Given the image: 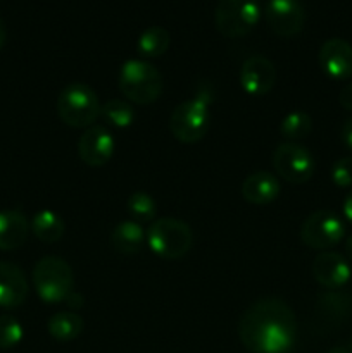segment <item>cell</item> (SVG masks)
Returning a JSON list of instances; mask_svg holds the SVG:
<instances>
[{
  "mask_svg": "<svg viewBox=\"0 0 352 353\" xmlns=\"http://www.w3.org/2000/svg\"><path fill=\"white\" fill-rule=\"evenodd\" d=\"M242 345L252 353H289L297 341V317L280 299H261L238 321Z\"/></svg>",
  "mask_w": 352,
  "mask_h": 353,
  "instance_id": "1",
  "label": "cell"
},
{
  "mask_svg": "<svg viewBox=\"0 0 352 353\" xmlns=\"http://www.w3.org/2000/svg\"><path fill=\"white\" fill-rule=\"evenodd\" d=\"M211 103L213 92L202 86L195 97L176 105L169 116V131L173 137L186 145L202 140L211 126Z\"/></svg>",
  "mask_w": 352,
  "mask_h": 353,
  "instance_id": "2",
  "label": "cell"
},
{
  "mask_svg": "<svg viewBox=\"0 0 352 353\" xmlns=\"http://www.w3.org/2000/svg\"><path fill=\"white\" fill-rule=\"evenodd\" d=\"M117 85L128 102L148 105L161 97L162 76L159 69L145 59H130L121 65Z\"/></svg>",
  "mask_w": 352,
  "mask_h": 353,
  "instance_id": "3",
  "label": "cell"
},
{
  "mask_svg": "<svg viewBox=\"0 0 352 353\" xmlns=\"http://www.w3.org/2000/svg\"><path fill=\"white\" fill-rule=\"evenodd\" d=\"M147 243L157 257L164 261H179L192 248V228L182 219L161 217L148 224Z\"/></svg>",
  "mask_w": 352,
  "mask_h": 353,
  "instance_id": "4",
  "label": "cell"
},
{
  "mask_svg": "<svg viewBox=\"0 0 352 353\" xmlns=\"http://www.w3.org/2000/svg\"><path fill=\"white\" fill-rule=\"evenodd\" d=\"M33 286L41 302L62 303L75 292V272L64 259L48 255L33 268Z\"/></svg>",
  "mask_w": 352,
  "mask_h": 353,
  "instance_id": "5",
  "label": "cell"
},
{
  "mask_svg": "<svg viewBox=\"0 0 352 353\" xmlns=\"http://www.w3.org/2000/svg\"><path fill=\"white\" fill-rule=\"evenodd\" d=\"M99 97L85 83H69L57 97V114L71 128H90L100 117Z\"/></svg>",
  "mask_w": 352,
  "mask_h": 353,
  "instance_id": "6",
  "label": "cell"
},
{
  "mask_svg": "<svg viewBox=\"0 0 352 353\" xmlns=\"http://www.w3.org/2000/svg\"><path fill=\"white\" fill-rule=\"evenodd\" d=\"M261 17L259 0H217L214 9L216 30L226 38H240L251 33Z\"/></svg>",
  "mask_w": 352,
  "mask_h": 353,
  "instance_id": "7",
  "label": "cell"
},
{
  "mask_svg": "<svg viewBox=\"0 0 352 353\" xmlns=\"http://www.w3.org/2000/svg\"><path fill=\"white\" fill-rule=\"evenodd\" d=\"M273 168L276 174L286 183L304 185L316 172V161L307 147L286 141V143L278 145L273 154Z\"/></svg>",
  "mask_w": 352,
  "mask_h": 353,
  "instance_id": "8",
  "label": "cell"
},
{
  "mask_svg": "<svg viewBox=\"0 0 352 353\" xmlns=\"http://www.w3.org/2000/svg\"><path fill=\"white\" fill-rule=\"evenodd\" d=\"M344 236V221L331 210H316L309 214L300 226V240L313 250H326L335 247Z\"/></svg>",
  "mask_w": 352,
  "mask_h": 353,
  "instance_id": "9",
  "label": "cell"
},
{
  "mask_svg": "<svg viewBox=\"0 0 352 353\" xmlns=\"http://www.w3.org/2000/svg\"><path fill=\"white\" fill-rule=\"evenodd\" d=\"M116 141L113 133L102 124L86 128L78 140V155L90 168H102L113 159Z\"/></svg>",
  "mask_w": 352,
  "mask_h": 353,
  "instance_id": "10",
  "label": "cell"
},
{
  "mask_svg": "<svg viewBox=\"0 0 352 353\" xmlns=\"http://www.w3.org/2000/svg\"><path fill=\"white\" fill-rule=\"evenodd\" d=\"M266 19L278 37H295L306 23V10L300 0H268Z\"/></svg>",
  "mask_w": 352,
  "mask_h": 353,
  "instance_id": "11",
  "label": "cell"
},
{
  "mask_svg": "<svg viewBox=\"0 0 352 353\" xmlns=\"http://www.w3.org/2000/svg\"><path fill=\"white\" fill-rule=\"evenodd\" d=\"M240 86L251 97H264L273 90L276 81L275 64L264 55H251L240 69Z\"/></svg>",
  "mask_w": 352,
  "mask_h": 353,
  "instance_id": "12",
  "label": "cell"
},
{
  "mask_svg": "<svg viewBox=\"0 0 352 353\" xmlns=\"http://www.w3.org/2000/svg\"><path fill=\"white\" fill-rule=\"evenodd\" d=\"M317 62L328 78L349 79L352 76V45L342 38H330L321 45Z\"/></svg>",
  "mask_w": 352,
  "mask_h": 353,
  "instance_id": "13",
  "label": "cell"
},
{
  "mask_svg": "<svg viewBox=\"0 0 352 353\" xmlns=\"http://www.w3.org/2000/svg\"><path fill=\"white\" fill-rule=\"evenodd\" d=\"M311 271H313L314 279L328 290H337L345 286L352 274L347 259L337 252H323V254L317 255L314 259Z\"/></svg>",
  "mask_w": 352,
  "mask_h": 353,
  "instance_id": "14",
  "label": "cell"
},
{
  "mask_svg": "<svg viewBox=\"0 0 352 353\" xmlns=\"http://www.w3.org/2000/svg\"><path fill=\"white\" fill-rule=\"evenodd\" d=\"M28 279L23 269L12 262L0 261V307L16 309L28 299Z\"/></svg>",
  "mask_w": 352,
  "mask_h": 353,
  "instance_id": "15",
  "label": "cell"
},
{
  "mask_svg": "<svg viewBox=\"0 0 352 353\" xmlns=\"http://www.w3.org/2000/svg\"><path fill=\"white\" fill-rule=\"evenodd\" d=\"M280 192L278 179L268 171L252 172L242 183V196L252 205H269L278 199Z\"/></svg>",
  "mask_w": 352,
  "mask_h": 353,
  "instance_id": "16",
  "label": "cell"
},
{
  "mask_svg": "<svg viewBox=\"0 0 352 353\" xmlns=\"http://www.w3.org/2000/svg\"><path fill=\"white\" fill-rule=\"evenodd\" d=\"M30 230L28 217L21 210H0V250L10 252L23 247Z\"/></svg>",
  "mask_w": 352,
  "mask_h": 353,
  "instance_id": "17",
  "label": "cell"
},
{
  "mask_svg": "<svg viewBox=\"0 0 352 353\" xmlns=\"http://www.w3.org/2000/svg\"><path fill=\"white\" fill-rule=\"evenodd\" d=\"M109 243L117 254L123 255H133L144 248L147 243V231L141 228L140 223L133 219L121 221L116 224L113 231H110Z\"/></svg>",
  "mask_w": 352,
  "mask_h": 353,
  "instance_id": "18",
  "label": "cell"
},
{
  "mask_svg": "<svg viewBox=\"0 0 352 353\" xmlns=\"http://www.w3.org/2000/svg\"><path fill=\"white\" fill-rule=\"evenodd\" d=\"M35 236L43 243H55L61 240L66 233V224L62 217L54 210H40L33 216L30 224Z\"/></svg>",
  "mask_w": 352,
  "mask_h": 353,
  "instance_id": "19",
  "label": "cell"
},
{
  "mask_svg": "<svg viewBox=\"0 0 352 353\" xmlns=\"http://www.w3.org/2000/svg\"><path fill=\"white\" fill-rule=\"evenodd\" d=\"M83 326V319L76 312H57L47 323L48 334L61 343L76 340L81 334Z\"/></svg>",
  "mask_w": 352,
  "mask_h": 353,
  "instance_id": "20",
  "label": "cell"
},
{
  "mask_svg": "<svg viewBox=\"0 0 352 353\" xmlns=\"http://www.w3.org/2000/svg\"><path fill=\"white\" fill-rule=\"evenodd\" d=\"M171 43V34L162 26H150L138 37L137 52L144 59L161 57L168 52Z\"/></svg>",
  "mask_w": 352,
  "mask_h": 353,
  "instance_id": "21",
  "label": "cell"
},
{
  "mask_svg": "<svg viewBox=\"0 0 352 353\" xmlns=\"http://www.w3.org/2000/svg\"><path fill=\"white\" fill-rule=\"evenodd\" d=\"M100 117L106 121L109 126L119 128H130L137 119V112H135L133 105L128 100L121 99H110L106 103L100 105Z\"/></svg>",
  "mask_w": 352,
  "mask_h": 353,
  "instance_id": "22",
  "label": "cell"
},
{
  "mask_svg": "<svg viewBox=\"0 0 352 353\" xmlns=\"http://www.w3.org/2000/svg\"><path fill=\"white\" fill-rule=\"evenodd\" d=\"M311 131H313V119L309 114L302 112V110H292L280 123V134L293 143L309 137Z\"/></svg>",
  "mask_w": 352,
  "mask_h": 353,
  "instance_id": "23",
  "label": "cell"
},
{
  "mask_svg": "<svg viewBox=\"0 0 352 353\" xmlns=\"http://www.w3.org/2000/svg\"><path fill=\"white\" fill-rule=\"evenodd\" d=\"M128 214L137 223H152L157 219V205L155 200L145 192H133L126 202Z\"/></svg>",
  "mask_w": 352,
  "mask_h": 353,
  "instance_id": "24",
  "label": "cell"
},
{
  "mask_svg": "<svg viewBox=\"0 0 352 353\" xmlns=\"http://www.w3.org/2000/svg\"><path fill=\"white\" fill-rule=\"evenodd\" d=\"M24 336L23 326L14 316H0V350L17 347Z\"/></svg>",
  "mask_w": 352,
  "mask_h": 353,
  "instance_id": "25",
  "label": "cell"
},
{
  "mask_svg": "<svg viewBox=\"0 0 352 353\" xmlns=\"http://www.w3.org/2000/svg\"><path fill=\"white\" fill-rule=\"evenodd\" d=\"M331 181L338 188H352V157H342L331 168Z\"/></svg>",
  "mask_w": 352,
  "mask_h": 353,
  "instance_id": "26",
  "label": "cell"
},
{
  "mask_svg": "<svg viewBox=\"0 0 352 353\" xmlns=\"http://www.w3.org/2000/svg\"><path fill=\"white\" fill-rule=\"evenodd\" d=\"M338 102H340V105L344 107L345 110H351L352 112V81L347 83V85L340 90Z\"/></svg>",
  "mask_w": 352,
  "mask_h": 353,
  "instance_id": "27",
  "label": "cell"
},
{
  "mask_svg": "<svg viewBox=\"0 0 352 353\" xmlns=\"http://www.w3.org/2000/svg\"><path fill=\"white\" fill-rule=\"evenodd\" d=\"M342 140H344L345 147L352 152V116L344 123V128H342Z\"/></svg>",
  "mask_w": 352,
  "mask_h": 353,
  "instance_id": "28",
  "label": "cell"
},
{
  "mask_svg": "<svg viewBox=\"0 0 352 353\" xmlns=\"http://www.w3.org/2000/svg\"><path fill=\"white\" fill-rule=\"evenodd\" d=\"M342 210H344V217L352 224V190L345 195L344 205H342Z\"/></svg>",
  "mask_w": 352,
  "mask_h": 353,
  "instance_id": "29",
  "label": "cell"
},
{
  "mask_svg": "<svg viewBox=\"0 0 352 353\" xmlns=\"http://www.w3.org/2000/svg\"><path fill=\"white\" fill-rule=\"evenodd\" d=\"M64 303L69 307V309H79V307L83 305V296L78 295V293H76V292H72L71 295H69L68 299H66Z\"/></svg>",
  "mask_w": 352,
  "mask_h": 353,
  "instance_id": "30",
  "label": "cell"
},
{
  "mask_svg": "<svg viewBox=\"0 0 352 353\" xmlns=\"http://www.w3.org/2000/svg\"><path fill=\"white\" fill-rule=\"evenodd\" d=\"M6 38H7V31H6V24H3V21L0 19V48L3 47V43H6Z\"/></svg>",
  "mask_w": 352,
  "mask_h": 353,
  "instance_id": "31",
  "label": "cell"
},
{
  "mask_svg": "<svg viewBox=\"0 0 352 353\" xmlns=\"http://www.w3.org/2000/svg\"><path fill=\"white\" fill-rule=\"evenodd\" d=\"M345 252H347V257L352 261V234L345 241Z\"/></svg>",
  "mask_w": 352,
  "mask_h": 353,
  "instance_id": "32",
  "label": "cell"
},
{
  "mask_svg": "<svg viewBox=\"0 0 352 353\" xmlns=\"http://www.w3.org/2000/svg\"><path fill=\"white\" fill-rule=\"evenodd\" d=\"M328 353H352V352L345 347H335V348H331Z\"/></svg>",
  "mask_w": 352,
  "mask_h": 353,
  "instance_id": "33",
  "label": "cell"
}]
</instances>
